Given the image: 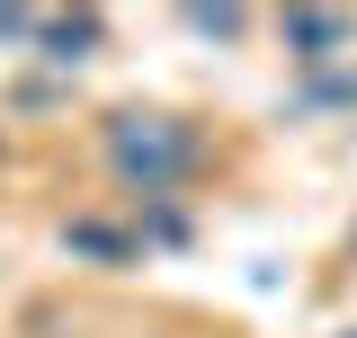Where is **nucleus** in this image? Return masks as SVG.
Returning <instances> with one entry per match:
<instances>
[{
	"label": "nucleus",
	"instance_id": "1",
	"mask_svg": "<svg viewBox=\"0 0 357 338\" xmlns=\"http://www.w3.org/2000/svg\"><path fill=\"white\" fill-rule=\"evenodd\" d=\"M197 161H206V143H197V125H178V116H116L107 125V169L126 178L134 196H170L178 178H197Z\"/></svg>",
	"mask_w": 357,
	"mask_h": 338
},
{
	"label": "nucleus",
	"instance_id": "2",
	"mask_svg": "<svg viewBox=\"0 0 357 338\" xmlns=\"http://www.w3.org/2000/svg\"><path fill=\"white\" fill-rule=\"evenodd\" d=\"M286 45H295V63H340L357 45V18L349 9H286Z\"/></svg>",
	"mask_w": 357,
	"mask_h": 338
},
{
	"label": "nucleus",
	"instance_id": "3",
	"mask_svg": "<svg viewBox=\"0 0 357 338\" xmlns=\"http://www.w3.org/2000/svg\"><path fill=\"white\" fill-rule=\"evenodd\" d=\"M36 45L54 63H89V45H98V18H36Z\"/></svg>",
	"mask_w": 357,
	"mask_h": 338
},
{
	"label": "nucleus",
	"instance_id": "4",
	"mask_svg": "<svg viewBox=\"0 0 357 338\" xmlns=\"http://www.w3.org/2000/svg\"><path fill=\"white\" fill-rule=\"evenodd\" d=\"M63 250H81V258H107V267H126V258H134V241H126V232H107V223H72V232H63Z\"/></svg>",
	"mask_w": 357,
	"mask_h": 338
},
{
	"label": "nucleus",
	"instance_id": "5",
	"mask_svg": "<svg viewBox=\"0 0 357 338\" xmlns=\"http://www.w3.org/2000/svg\"><path fill=\"white\" fill-rule=\"evenodd\" d=\"M304 107H357V63L349 72H321V81L304 89Z\"/></svg>",
	"mask_w": 357,
	"mask_h": 338
},
{
	"label": "nucleus",
	"instance_id": "6",
	"mask_svg": "<svg viewBox=\"0 0 357 338\" xmlns=\"http://www.w3.org/2000/svg\"><path fill=\"white\" fill-rule=\"evenodd\" d=\"M197 36H241V9H188Z\"/></svg>",
	"mask_w": 357,
	"mask_h": 338
},
{
	"label": "nucleus",
	"instance_id": "7",
	"mask_svg": "<svg viewBox=\"0 0 357 338\" xmlns=\"http://www.w3.org/2000/svg\"><path fill=\"white\" fill-rule=\"evenodd\" d=\"M18 36H36V18L27 9H0V45H18Z\"/></svg>",
	"mask_w": 357,
	"mask_h": 338
}]
</instances>
